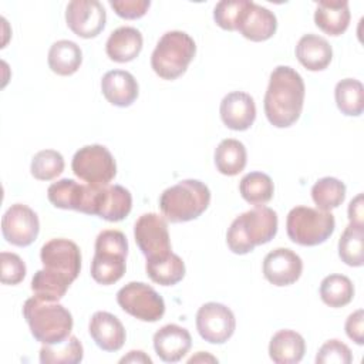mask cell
Listing matches in <instances>:
<instances>
[{
  "mask_svg": "<svg viewBox=\"0 0 364 364\" xmlns=\"http://www.w3.org/2000/svg\"><path fill=\"white\" fill-rule=\"evenodd\" d=\"M306 87L301 75L289 65L276 67L264 94V114L276 128L291 127L303 111Z\"/></svg>",
  "mask_w": 364,
  "mask_h": 364,
  "instance_id": "obj_1",
  "label": "cell"
},
{
  "mask_svg": "<svg viewBox=\"0 0 364 364\" xmlns=\"http://www.w3.org/2000/svg\"><path fill=\"white\" fill-rule=\"evenodd\" d=\"M277 213L269 206H256L239 215L229 226L226 243L236 255H246L270 242L277 233Z\"/></svg>",
  "mask_w": 364,
  "mask_h": 364,
  "instance_id": "obj_2",
  "label": "cell"
},
{
  "mask_svg": "<svg viewBox=\"0 0 364 364\" xmlns=\"http://www.w3.org/2000/svg\"><path fill=\"white\" fill-rule=\"evenodd\" d=\"M23 316L31 336L41 344H58L70 337L73 330L71 313L57 301L30 297L23 306Z\"/></svg>",
  "mask_w": 364,
  "mask_h": 364,
  "instance_id": "obj_3",
  "label": "cell"
},
{
  "mask_svg": "<svg viewBox=\"0 0 364 364\" xmlns=\"http://www.w3.org/2000/svg\"><path fill=\"white\" fill-rule=\"evenodd\" d=\"M210 203L209 188L198 179H183L166 188L159 198V208L172 223L189 222L199 218Z\"/></svg>",
  "mask_w": 364,
  "mask_h": 364,
  "instance_id": "obj_4",
  "label": "cell"
},
{
  "mask_svg": "<svg viewBox=\"0 0 364 364\" xmlns=\"http://www.w3.org/2000/svg\"><path fill=\"white\" fill-rule=\"evenodd\" d=\"M196 53L193 38L185 31H166L156 43L151 55V67L164 80L181 77Z\"/></svg>",
  "mask_w": 364,
  "mask_h": 364,
  "instance_id": "obj_5",
  "label": "cell"
},
{
  "mask_svg": "<svg viewBox=\"0 0 364 364\" xmlns=\"http://www.w3.org/2000/svg\"><path fill=\"white\" fill-rule=\"evenodd\" d=\"M128 240L119 230H102L95 239V255L91 262V277L104 286L117 283L125 273Z\"/></svg>",
  "mask_w": 364,
  "mask_h": 364,
  "instance_id": "obj_6",
  "label": "cell"
},
{
  "mask_svg": "<svg viewBox=\"0 0 364 364\" xmlns=\"http://www.w3.org/2000/svg\"><path fill=\"white\" fill-rule=\"evenodd\" d=\"M336 229L331 212L309 206L293 208L286 219L287 236L300 246H317L326 242Z\"/></svg>",
  "mask_w": 364,
  "mask_h": 364,
  "instance_id": "obj_7",
  "label": "cell"
},
{
  "mask_svg": "<svg viewBox=\"0 0 364 364\" xmlns=\"http://www.w3.org/2000/svg\"><path fill=\"white\" fill-rule=\"evenodd\" d=\"M73 172L85 183L104 186L117 175V164L112 154L104 145H85L80 148L71 162Z\"/></svg>",
  "mask_w": 364,
  "mask_h": 364,
  "instance_id": "obj_8",
  "label": "cell"
},
{
  "mask_svg": "<svg viewBox=\"0 0 364 364\" xmlns=\"http://www.w3.org/2000/svg\"><path fill=\"white\" fill-rule=\"evenodd\" d=\"M117 303L129 316L154 323L162 318L165 301L154 287L142 282H131L117 293Z\"/></svg>",
  "mask_w": 364,
  "mask_h": 364,
  "instance_id": "obj_9",
  "label": "cell"
},
{
  "mask_svg": "<svg viewBox=\"0 0 364 364\" xmlns=\"http://www.w3.org/2000/svg\"><path fill=\"white\" fill-rule=\"evenodd\" d=\"M134 236L146 260L164 259L172 253L168 223L158 213L141 215L135 222Z\"/></svg>",
  "mask_w": 364,
  "mask_h": 364,
  "instance_id": "obj_10",
  "label": "cell"
},
{
  "mask_svg": "<svg viewBox=\"0 0 364 364\" xmlns=\"http://www.w3.org/2000/svg\"><path fill=\"white\" fill-rule=\"evenodd\" d=\"M196 328L205 341L223 344L233 336L236 318L228 306L209 301L200 306L196 313Z\"/></svg>",
  "mask_w": 364,
  "mask_h": 364,
  "instance_id": "obj_11",
  "label": "cell"
},
{
  "mask_svg": "<svg viewBox=\"0 0 364 364\" xmlns=\"http://www.w3.org/2000/svg\"><path fill=\"white\" fill-rule=\"evenodd\" d=\"M40 222L37 213L23 203L11 205L3 215V237L18 247L30 246L38 236Z\"/></svg>",
  "mask_w": 364,
  "mask_h": 364,
  "instance_id": "obj_12",
  "label": "cell"
},
{
  "mask_svg": "<svg viewBox=\"0 0 364 364\" xmlns=\"http://www.w3.org/2000/svg\"><path fill=\"white\" fill-rule=\"evenodd\" d=\"M40 259L44 269L74 282L81 270L80 247L68 239H51L43 245Z\"/></svg>",
  "mask_w": 364,
  "mask_h": 364,
  "instance_id": "obj_13",
  "label": "cell"
},
{
  "mask_svg": "<svg viewBox=\"0 0 364 364\" xmlns=\"http://www.w3.org/2000/svg\"><path fill=\"white\" fill-rule=\"evenodd\" d=\"M65 21L75 36L94 38L104 30L107 13L97 0H73L67 4Z\"/></svg>",
  "mask_w": 364,
  "mask_h": 364,
  "instance_id": "obj_14",
  "label": "cell"
},
{
  "mask_svg": "<svg viewBox=\"0 0 364 364\" xmlns=\"http://www.w3.org/2000/svg\"><path fill=\"white\" fill-rule=\"evenodd\" d=\"M303 262L297 253L287 247H277L263 259V274L274 286H290L299 280Z\"/></svg>",
  "mask_w": 364,
  "mask_h": 364,
  "instance_id": "obj_15",
  "label": "cell"
},
{
  "mask_svg": "<svg viewBox=\"0 0 364 364\" xmlns=\"http://www.w3.org/2000/svg\"><path fill=\"white\" fill-rule=\"evenodd\" d=\"M220 118L233 131H246L256 118L255 100L243 91H232L220 102Z\"/></svg>",
  "mask_w": 364,
  "mask_h": 364,
  "instance_id": "obj_16",
  "label": "cell"
},
{
  "mask_svg": "<svg viewBox=\"0 0 364 364\" xmlns=\"http://www.w3.org/2000/svg\"><path fill=\"white\" fill-rule=\"evenodd\" d=\"M132 209V196L128 189L121 185H104L98 188L94 215L108 222H119L125 219Z\"/></svg>",
  "mask_w": 364,
  "mask_h": 364,
  "instance_id": "obj_17",
  "label": "cell"
},
{
  "mask_svg": "<svg viewBox=\"0 0 364 364\" xmlns=\"http://www.w3.org/2000/svg\"><path fill=\"white\" fill-rule=\"evenodd\" d=\"M192 347L189 331L178 324H166L154 334V348L156 355L165 363L182 360Z\"/></svg>",
  "mask_w": 364,
  "mask_h": 364,
  "instance_id": "obj_18",
  "label": "cell"
},
{
  "mask_svg": "<svg viewBox=\"0 0 364 364\" xmlns=\"http://www.w3.org/2000/svg\"><path fill=\"white\" fill-rule=\"evenodd\" d=\"M277 20L273 11L259 6L253 1H249L246 6L237 31L250 41H266L276 33Z\"/></svg>",
  "mask_w": 364,
  "mask_h": 364,
  "instance_id": "obj_19",
  "label": "cell"
},
{
  "mask_svg": "<svg viewBox=\"0 0 364 364\" xmlns=\"http://www.w3.org/2000/svg\"><path fill=\"white\" fill-rule=\"evenodd\" d=\"M88 331L94 343L104 351H118L125 343V328L119 318L108 311H95Z\"/></svg>",
  "mask_w": 364,
  "mask_h": 364,
  "instance_id": "obj_20",
  "label": "cell"
},
{
  "mask_svg": "<svg viewBox=\"0 0 364 364\" xmlns=\"http://www.w3.org/2000/svg\"><path fill=\"white\" fill-rule=\"evenodd\" d=\"M90 192V183H78L74 179L64 178L48 186L47 196L55 208L87 213Z\"/></svg>",
  "mask_w": 364,
  "mask_h": 364,
  "instance_id": "obj_21",
  "label": "cell"
},
{
  "mask_svg": "<svg viewBox=\"0 0 364 364\" xmlns=\"http://www.w3.org/2000/svg\"><path fill=\"white\" fill-rule=\"evenodd\" d=\"M101 91L107 101L115 107H129L138 97L139 88L135 77L124 70H111L101 80Z\"/></svg>",
  "mask_w": 364,
  "mask_h": 364,
  "instance_id": "obj_22",
  "label": "cell"
},
{
  "mask_svg": "<svg viewBox=\"0 0 364 364\" xmlns=\"http://www.w3.org/2000/svg\"><path fill=\"white\" fill-rule=\"evenodd\" d=\"M350 7L346 0L318 1L314 11L316 26L328 36H341L350 24Z\"/></svg>",
  "mask_w": 364,
  "mask_h": 364,
  "instance_id": "obj_23",
  "label": "cell"
},
{
  "mask_svg": "<svg viewBox=\"0 0 364 364\" xmlns=\"http://www.w3.org/2000/svg\"><path fill=\"white\" fill-rule=\"evenodd\" d=\"M142 34L135 27H118L114 30L105 44L107 55L115 63H128L136 58L142 50Z\"/></svg>",
  "mask_w": 364,
  "mask_h": 364,
  "instance_id": "obj_24",
  "label": "cell"
},
{
  "mask_svg": "<svg viewBox=\"0 0 364 364\" xmlns=\"http://www.w3.org/2000/svg\"><path fill=\"white\" fill-rule=\"evenodd\" d=\"M296 57L304 68L310 71H321L331 63L333 50L324 37L304 34L296 46Z\"/></svg>",
  "mask_w": 364,
  "mask_h": 364,
  "instance_id": "obj_25",
  "label": "cell"
},
{
  "mask_svg": "<svg viewBox=\"0 0 364 364\" xmlns=\"http://www.w3.org/2000/svg\"><path fill=\"white\" fill-rule=\"evenodd\" d=\"M306 351L304 338L294 330H279L270 340L269 355L276 364H296Z\"/></svg>",
  "mask_w": 364,
  "mask_h": 364,
  "instance_id": "obj_26",
  "label": "cell"
},
{
  "mask_svg": "<svg viewBox=\"0 0 364 364\" xmlns=\"http://www.w3.org/2000/svg\"><path fill=\"white\" fill-rule=\"evenodd\" d=\"M48 67L58 75L74 74L82 63L80 46L71 40H58L48 50Z\"/></svg>",
  "mask_w": 364,
  "mask_h": 364,
  "instance_id": "obj_27",
  "label": "cell"
},
{
  "mask_svg": "<svg viewBox=\"0 0 364 364\" xmlns=\"http://www.w3.org/2000/svg\"><path fill=\"white\" fill-rule=\"evenodd\" d=\"M246 148L237 139L226 138L215 149V165L222 175L235 176L240 173L246 166Z\"/></svg>",
  "mask_w": 364,
  "mask_h": 364,
  "instance_id": "obj_28",
  "label": "cell"
},
{
  "mask_svg": "<svg viewBox=\"0 0 364 364\" xmlns=\"http://www.w3.org/2000/svg\"><path fill=\"white\" fill-rule=\"evenodd\" d=\"M337 108L347 117H358L364 111V87L355 78H344L336 84Z\"/></svg>",
  "mask_w": 364,
  "mask_h": 364,
  "instance_id": "obj_29",
  "label": "cell"
},
{
  "mask_svg": "<svg viewBox=\"0 0 364 364\" xmlns=\"http://www.w3.org/2000/svg\"><path fill=\"white\" fill-rule=\"evenodd\" d=\"M145 270L152 282L161 286H173L183 279L186 269L183 260L178 255L171 253L164 259L146 260Z\"/></svg>",
  "mask_w": 364,
  "mask_h": 364,
  "instance_id": "obj_30",
  "label": "cell"
},
{
  "mask_svg": "<svg viewBox=\"0 0 364 364\" xmlns=\"http://www.w3.org/2000/svg\"><path fill=\"white\" fill-rule=\"evenodd\" d=\"M71 283V280L61 274L41 269L36 272L31 279V290L34 296L41 300L58 301L65 296Z\"/></svg>",
  "mask_w": 364,
  "mask_h": 364,
  "instance_id": "obj_31",
  "label": "cell"
},
{
  "mask_svg": "<svg viewBox=\"0 0 364 364\" xmlns=\"http://www.w3.org/2000/svg\"><path fill=\"white\" fill-rule=\"evenodd\" d=\"M239 192L247 203L260 206L273 198L274 185L269 175L263 172H249L240 179Z\"/></svg>",
  "mask_w": 364,
  "mask_h": 364,
  "instance_id": "obj_32",
  "label": "cell"
},
{
  "mask_svg": "<svg viewBox=\"0 0 364 364\" xmlns=\"http://www.w3.org/2000/svg\"><path fill=\"white\" fill-rule=\"evenodd\" d=\"M84 357L81 341L75 336H70L58 344H43L40 348V363L43 364H77Z\"/></svg>",
  "mask_w": 364,
  "mask_h": 364,
  "instance_id": "obj_33",
  "label": "cell"
},
{
  "mask_svg": "<svg viewBox=\"0 0 364 364\" xmlns=\"http://www.w3.org/2000/svg\"><path fill=\"white\" fill-rule=\"evenodd\" d=\"M320 297L330 307H344L354 297L353 282L344 274H328L320 283Z\"/></svg>",
  "mask_w": 364,
  "mask_h": 364,
  "instance_id": "obj_34",
  "label": "cell"
},
{
  "mask_svg": "<svg viewBox=\"0 0 364 364\" xmlns=\"http://www.w3.org/2000/svg\"><path fill=\"white\" fill-rule=\"evenodd\" d=\"M313 202L320 210H331L338 208L346 199V185L333 176L318 179L311 188Z\"/></svg>",
  "mask_w": 364,
  "mask_h": 364,
  "instance_id": "obj_35",
  "label": "cell"
},
{
  "mask_svg": "<svg viewBox=\"0 0 364 364\" xmlns=\"http://www.w3.org/2000/svg\"><path fill=\"white\" fill-rule=\"evenodd\" d=\"M363 246V225L350 223L338 240V256L346 264L360 267L364 263Z\"/></svg>",
  "mask_w": 364,
  "mask_h": 364,
  "instance_id": "obj_36",
  "label": "cell"
},
{
  "mask_svg": "<svg viewBox=\"0 0 364 364\" xmlns=\"http://www.w3.org/2000/svg\"><path fill=\"white\" fill-rule=\"evenodd\" d=\"M64 158L58 151L43 149L33 156L30 171L38 181H51L64 171Z\"/></svg>",
  "mask_w": 364,
  "mask_h": 364,
  "instance_id": "obj_37",
  "label": "cell"
},
{
  "mask_svg": "<svg viewBox=\"0 0 364 364\" xmlns=\"http://www.w3.org/2000/svg\"><path fill=\"white\" fill-rule=\"evenodd\" d=\"M249 4V0H222L215 6L213 18L215 23L229 31H236L240 17Z\"/></svg>",
  "mask_w": 364,
  "mask_h": 364,
  "instance_id": "obj_38",
  "label": "cell"
},
{
  "mask_svg": "<svg viewBox=\"0 0 364 364\" xmlns=\"http://www.w3.org/2000/svg\"><path fill=\"white\" fill-rule=\"evenodd\" d=\"M353 361L351 350L340 340L326 341L316 355L317 364H350Z\"/></svg>",
  "mask_w": 364,
  "mask_h": 364,
  "instance_id": "obj_39",
  "label": "cell"
},
{
  "mask_svg": "<svg viewBox=\"0 0 364 364\" xmlns=\"http://www.w3.org/2000/svg\"><path fill=\"white\" fill-rule=\"evenodd\" d=\"M0 266V280L3 284H18L26 277V263L16 253L1 252Z\"/></svg>",
  "mask_w": 364,
  "mask_h": 364,
  "instance_id": "obj_40",
  "label": "cell"
},
{
  "mask_svg": "<svg viewBox=\"0 0 364 364\" xmlns=\"http://www.w3.org/2000/svg\"><path fill=\"white\" fill-rule=\"evenodd\" d=\"M114 11L127 20H135L145 16L151 1L149 0H109Z\"/></svg>",
  "mask_w": 364,
  "mask_h": 364,
  "instance_id": "obj_41",
  "label": "cell"
},
{
  "mask_svg": "<svg viewBox=\"0 0 364 364\" xmlns=\"http://www.w3.org/2000/svg\"><path fill=\"white\" fill-rule=\"evenodd\" d=\"M346 334L348 338H351L355 344L363 346L364 344V311L363 309L355 310L351 313L346 320Z\"/></svg>",
  "mask_w": 364,
  "mask_h": 364,
  "instance_id": "obj_42",
  "label": "cell"
},
{
  "mask_svg": "<svg viewBox=\"0 0 364 364\" xmlns=\"http://www.w3.org/2000/svg\"><path fill=\"white\" fill-rule=\"evenodd\" d=\"M363 216H364L363 193H358L354 199H351V202L348 205V219H350V223L363 225Z\"/></svg>",
  "mask_w": 364,
  "mask_h": 364,
  "instance_id": "obj_43",
  "label": "cell"
},
{
  "mask_svg": "<svg viewBox=\"0 0 364 364\" xmlns=\"http://www.w3.org/2000/svg\"><path fill=\"white\" fill-rule=\"evenodd\" d=\"M121 364L124 363H141V364H152V360L149 355H146L144 351L141 350H132L129 351L127 355H124L119 360Z\"/></svg>",
  "mask_w": 364,
  "mask_h": 364,
  "instance_id": "obj_44",
  "label": "cell"
},
{
  "mask_svg": "<svg viewBox=\"0 0 364 364\" xmlns=\"http://www.w3.org/2000/svg\"><path fill=\"white\" fill-rule=\"evenodd\" d=\"M198 361H213V363H218V360H216L215 357H212V355H209V354H206V353H203V351H199V353H198V355L191 357V358L188 360V363H189V364H192V363H198Z\"/></svg>",
  "mask_w": 364,
  "mask_h": 364,
  "instance_id": "obj_45",
  "label": "cell"
}]
</instances>
